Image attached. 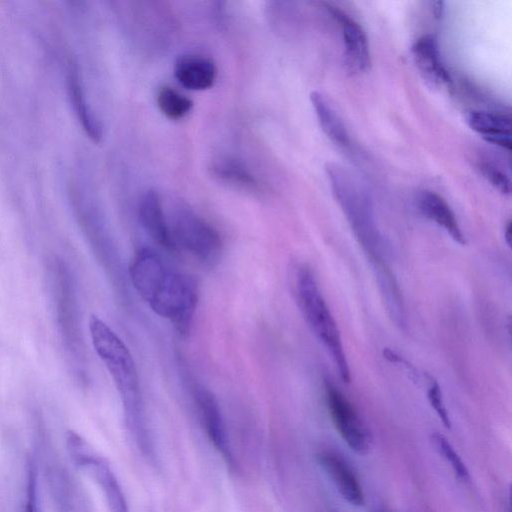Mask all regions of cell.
Segmentation results:
<instances>
[{"instance_id": "obj_1", "label": "cell", "mask_w": 512, "mask_h": 512, "mask_svg": "<svg viewBox=\"0 0 512 512\" xmlns=\"http://www.w3.org/2000/svg\"><path fill=\"white\" fill-rule=\"evenodd\" d=\"M130 278L138 294L159 316L169 320L181 336L192 326L199 291L195 280L172 271L161 256L150 248L133 257Z\"/></svg>"}, {"instance_id": "obj_2", "label": "cell", "mask_w": 512, "mask_h": 512, "mask_svg": "<svg viewBox=\"0 0 512 512\" xmlns=\"http://www.w3.org/2000/svg\"><path fill=\"white\" fill-rule=\"evenodd\" d=\"M325 170L334 197L371 267L389 264L387 247L364 185L350 170L337 163H327Z\"/></svg>"}, {"instance_id": "obj_3", "label": "cell", "mask_w": 512, "mask_h": 512, "mask_svg": "<svg viewBox=\"0 0 512 512\" xmlns=\"http://www.w3.org/2000/svg\"><path fill=\"white\" fill-rule=\"evenodd\" d=\"M89 331L93 347L104 363L130 417L139 447L150 448L149 438L139 414V378L133 357L119 336L99 317L89 319Z\"/></svg>"}, {"instance_id": "obj_4", "label": "cell", "mask_w": 512, "mask_h": 512, "mask_svg": "<svg viewBox=\"0 0 512 512\" xmlns=\"http://www.w3.org/2000/svg\"><path fill=\"white\" fill-rule=\"evenodd\" d=\"M295 292L307 325L329 354L342 381L349 383L351 373L339 328L313 271L305 264L299 266L296 271Z\"/></svg>"}, {"instance_id": "obj_5", "label": "cell", "mask_w": 512, "mask_h": 512, "mask_svg": "<svg viewBox=\"0 0 512 512\" xmlns=\"http://www.w3.org/2000/svg\"><path fill=\"white\" fill-rule=\"evenodd\" d=\"M168 223L176 247L180 246L206 264L219 260L223 250L219 233L194 211L179 207Z\"/></svg>"}, {"instance_id": "obj_6", "label": "cell", "mask_w": 512, "mask_h": 512, "mask_svg": "<svg viewBox=\"0 0 512 512\" xmlns=\"http://www.w3.org/2000/svg\"><path fill=\"white\" fill-rule=\"evenodd\" d=\"M326 405L333 425L343 441L355 453L367 454L372 436L348 398L330 381L324 382Z\"/></svg>"}, {"instance_id": "obj_7", "label": "cell", "mask_w": 512, "mask_h": 512, "mask_svg": "<svg viewBox=\"0 0 512 512\" xmlns=\"http://www.w3.org/2000/svg\"><path fill=\"white\" fill-rule=\"evenodd\" d=\"M68 452L74 463L95 479L112 512H128L121 487L109 465L97 456L87 442L70 431L66 437Z\"/></svg>"}, {"instance_id": "obj_8", "label": "cell", "mask_w": 512, "mask_h": 512, "mask_svg": "<svg viewBox=\"0 0 512 512\" xmlns=\"http://www.w3.org/2000/svg\"><path fill=\"white\" fill-rule=\"evenodd\" d=\"M327 8L340 28L347 66L353 72H366L371 66V55L365 31L342 10L330 5Z\"/></svg>"}, {"instance_id": "obj_9", "label": "cell", "mask_w": 512, "mask_h": 512, "mask_svg": "<svg viewBox=\"0 0 512 512\" xmlns=\"http://www.w3.org/2000/svg\"><path fill=\"white\" fill-rule=\"evenodd\" d=\"M411 53L417 69L429 84L442 87L451 83V76L442 61L438 41L434 35L426 34L419 37L412 45Z\"/></svg>"}, {"instance_id": "obj_10", "label": "cell", "mask_w": 512, "mask_h": 512, "mask_svg": "<svg viewBox=\"0 0 512 512\" xmlns=\"http://www.w3.org/2000/svg\"><path fill=\"white\" fill-rule=\"evenodd\" d=\"M318 462L342 498L353 506L364 504L361 484L345 459L335 452L325 450L319 453Z\"/></svg>"}, {"instance_id": "obj_11", "label": "cell", "mask_w": 512, "mask_h": 512, "mask_svg": "<svg viewBox=\"0 0 512 512\" xmlns=\"http://www.w3.org/2000/svg\"><path fill=\"white\" fill-rule=\"evenodd\" d=\"M194 396L206 433L227 462H231L224 421L216 397L203 386H198L195 389Z\"/></svg>"}, {"instance_id": "obj_12", "label": "cell", "mask_w": 512, "mask_h": 512, "mask_svg": "<svg viewBox=\"0 0 512 512\" xmlns=\"http://www.w3.org/2000/svg\"><path fill=\"white\" fill-rule=\"evenodd\" d=\"M174 76L184 88L202 91L214 85L217 78V68L210 58L187 54L176 60Z\"/></svg>"}, {"instance_id": "obj_13", "label": "cell", "mask_w": 512, "mask_h": 512, "mask_svg": "<svg viewBox=\"0 0 512 512\" xmlns=\"http://www.w3.org/2000/svg\"><path fill=\"white\" fill-rule=\"evenodd\" d=\"M138 213L143 228L155 242L167 250L176 248L157 192L148 190L142 195Z\"/></svg>"}, {"instance_id": "obj_14", "label": "cell", "mask_w": 512, "mask_h": 512, "mask_svg": "<svg viewBox=\"0 0 512 512\" xmlns=\"http://www.w3.org/2000/svg\"><path fill=\"white\" fill-rule=\"evenodd\" d=\"M416 206L425 218L441 227L456 243H467L453 210L439 194L430 190L420 191L416 195Z\"/></svg>"}, {"instance_id": "obj_15", "label": "cell", "mask_w": 512, "mask_h": 512, "mask_svg": "<svg viewBox=\"0 0 512 512\" xmlns=\"http://www.w3.org/2000/svg\"><path fill=\"white\" fill-rule=\"evenodd\" d=\"M467 125L487 142L511 150V117L499 112L472 110L466 113Z\"/></svg>"}, {"instance_id": "obj_16", "label": "cell", "mask_w": 512, "mask_h": 512, "mask_svg": "<svg viewBox=\"0 0 512 512\" xmlns=\"http://www.w3.org/2000/svg\"><path fill=\"white\" fill-rule=\"evenodd\" d=\"M310 100L325 135L340 148L350 149L349 133L327 97L319 91H313L310 94Z\"/></svg>"}, {"instance_id": "obj_17", "label": "cell", "mask_w": 512, "mask_h": 512, "mask_svg": "<svg viewBox=\"0 0 512 512\" xmlns=\"http://www.w3.org/2000/svg\"><path fill=\"white\" fill-rule=\"evenodd\" d=\"M212 173L220 181L237 188L255 190L258 183L242 163L231 158H218L212 164Z\"/></svg>"}, {"instance_id": "obj_18", "label": "cell", "mask_w": 512, "mask_h": 512, "mask_svg": "<svg viewBox=\"0 0 512 512\" xmlns=\"http://www.w3.org/2000/svg\"><path fill=\"white\" fill-rule=\"evenodd\" d=\"M156 103L161 113L171 120L185 117L193 107L190 98L167 85L158 88Z\"/></svg>"}, {"instance_id": "obj_19", "label": "cell", "mask_w": 512, "mask_h": 512, "mask_svg": "<svg viewBox=\"0 0 512 512\" xmlns=\"http://www.w3.org/2000/svg\"><path fill=\"white\" fill-rule=\"evenodd\" d=\"M432 439L439 453L449 463L455 476L461 482L468 483L470 481L469 471L451 443L442 434L437 432L432 435Z\"/></svg>"}, {"instance_id": "obj_20", "label": "cell", "mask_w": 512, "mask_h": 512, "mask_svg": "<svg viewBox=\"0 0 512 512\" xmlns=\"http://www.w3.org/2000/svg\"><path fill=\"white\" fill-rule=\"evenodd\" d=\"M60 271L58 310L63 332L65 331V337L68 339V335L71 337L73 333V303L71 299L70 284H68V276L66 275L65 270Z\"/></svg>"}, {"instance_id": "obj_21", "label": "cell", "mask_w": 512, "mask_h": 512, "mask_svg": "<svg viewBox=\"0 0 512 512\" xmlns=\"http://www.w3.org/2000/svg\"><path fill=\"white\" fill-rule=\"evenodd\" d=\"M426 380L428 384L427 388V399L430 406L433 408L443 425L447 428H451V420L449 417L448 410L446 408L443 394L437 380L431 375L426 374Z\"/></svg>"}, {"instance_id": "obj_22", "label": "cell", "mask_w": 512, "mask_h": 512, "mask_svg": "<svg viewBox=\"0 0 512 512\" xmlns=\"http://www.w3.org/2000/svg\"><path fill=\"white\" fill-rule=\"evenodd\" d=\"M479 173L499 192L509 195L511 192L510 179L499 168L489 162L477 164Z\"/></svg>"}, {"instance_id": "obj_23", "label": "cell", "mask_w": 512, "mask_h": 512, "mask_svg": "<svg viewBox=\"0 0 512 512\" xmlns=\"http://www.w3.org/2000/svg\"><path fill=\"white\" fill-rule=\"evenodd\" d=\"M26 512H42L38 498L37 469L33 461L29 462L27 469Z\"/></svg>"}, {"instance_id": "obj_24", "label": "cell", "mask_w": 512, "mask_h": 512, "mask_svg": "<svg viewBox=\"0 0 512 512\" xmlns=\"http://www.w3.org/2000/svg\"><path fill=\"white\" fill-rule=\"evenodd\" d=\"M383 356L386 358L389 362L393 363H399L406 370H408L415 378H418V372L416 371L415 367L403 356L399 355L395 351L391 349H385L383 350Z\"/></svg>"}, {"instance_id": "obj_25", "label": "cell", "mask_w": 512, "mask_h": 512, "mask_svg": "<svg viewBox=\"0 0 512 512\" xmlns=\"http://www.w3.org/2000/svg\"><path fill=\"white\" fill-rule=\"evenodd\" d=\"M504 239H505V242L507 243V245L509 247H511V242H512V222H511V220H508V222L506 223L505 230H504Z\"/></svg>"}, {"instance_id": "obj_26", "label": "cell", "mask_w": 512, "mask_h": 512, "mask_svg": "<svg viewBox=\"0 0 512 512\" xmlns=\"http://www.w3.org/2000/svg\"><path fill=\"white\" fill-rule=\"evenodd\" d=\"M431 4L433 7L432 9H433V13H434L435 17L440 18L442 16V13L444 10V7H443L444 3L442 1H436Z\"/></svg>"}]
</instances>
